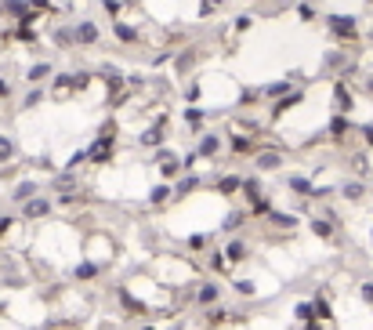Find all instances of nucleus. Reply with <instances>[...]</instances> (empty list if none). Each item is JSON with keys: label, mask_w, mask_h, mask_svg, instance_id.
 Wrapping results in <instances>:
<instances>
[{"label": "nucleus", "mask_w": 373, "mask_h": 330, "mask_svg": "<svg viewBox=\"0 0 373 330\" xmlns=\"http://www.w3.org/2000/svg\"><path fill=\"white\" fill-rule=\"evenodd\" d=\"M298 19H301L304 25L319 19V11H315V4H312V0H301V4H298Z\"/></svg>", "instance_id": "obj_30"}, {"label": "nucleus", "mask_w": 373, "mask_h": 330, "mask_svg": "<svg viewBox=\"0 0 373 330\" xmlns=\"http://www.w3.org/2000/svg\"><path fill=\"white\" fill-rule=\"evenodd\" d=\"M73 30H76V44H80V51L101 44V25H98L95 19H76Z\"/></svg>", "instance_id": "obj_4"}, {"label": "nucleus", "mask_w": 373, "mask_h": 330, "mask_svg": "<svg viewBox=\"0 0 373 330\" xmlns=\"http://www.w3.org/2000/svg\"><path fill=\"white\" fill-rule=\"evenodd\" d=\"M232 290H236V294H243V298H254V294H257L254 279H236V283H232Z\"/></svg>", "instance_id": "obj_33"}, {"label": "nucleus", "mask_w": 373, "mask_h": 330, "mask_svg": "<svg viewBox=\"0 0 373 330\" xmlns=\"http://www.w3.org/2000/svg\"><path fill=\"white\" fill-rule=\"evenodd\" d=\"M326 131H330L333 138H337V142H341V138H348V134H352L348 113H333V120H330V127H326Z\"/></svg>", "instance_id": "obj_22"}, {"label": "nucleus", "mask_w": 373, "mask_h": 330, "mask_svg": "<svg viewBox=\"0 0 373 330\" xmlns=\"http://www.w3.org/2000/svg\"><path fill=\"white\" fill-rule=\"evenodd\" d=\"M257 4H268V0H257Z\"/></svg>", "instance_id": "obj_43"}, {"label": "nucleus", "mask_w": 373, "mask_h": 330, "mask_svg": "<svg viewBox=\"0 0 373 330\" xmlns=\"http://www.w3.org/2000/svg\"><path fill=\"white\" fill-rule=\"evenodd\" d=\"M200 58H203V51H200L196 44H189V47H182V51H174V55H171L174 76H189L192 69L200 66Z\"/></svg>", "instance_id": "obj_2"}, {"label": "nucleus", "mask_w": 373, "mask_h": 330, "mask_svg": "<svg viewBox=\"0 0 373 330\" xmlns=\"http://www.w3.org/2000/svg\"><path fill=\"white\" fill-rule=\"evenodd\" d=\"M98 272H101V269H98V265H95L91 258H87V261H80V265L73 269V276L80 279V283H87V279H98Z\"/></svg>", "instance_id": "obj_28"}, {"label": "nucleus", "mask_w": 373, "mask_h": 330, "mask_svg": "<svg viewBox=\"0 0 373 330\" xmlns=\"http://www.w3.org/2000/svg\"><path fill=\"white\" fill-rule=\"evenodd\" d=\"M0 312H4V305H0Z\"/></svg>", "instance_id": "obj_44"}, {"label": "nucleus", "mask_w": 373, "mask_h": 330, "mask_svg": "<svg viewBox=\"0 0 373 330\" xmlns=\"http://www.w3.org/2000/svg\"><path fill=\"white\" fill-rule=\"evenodd\" d=\"M225 8V0H200V15L203 19H210V15H217V11Z\"/></svg>", "instance_id": "obj_32"}, {"label": "nucleus", "mask_w": 373, "mask_h": 330, "mask_svg": "<svg viewBox=\"0 0 373 330\" xmlns=\"http://www.w3.org/2000/svg\"><path fill=\"white\" fill-rule=\"evenodd\" d=\"M167 200H174V185L160 182V185H156V189H152V193H149V203H152V207H163Z\"/></svg>", "instance_id": "obj_25"}, {"label": "nucleus", "mask_w": 373, "mask_h": 330, "mask_svg": "<svg viewBox=\"0 0 373 330\" xmlns=\"http://www.w3.org/2000/svg\"><path fill=\"white\" fill-rule=\"evenodd\" d=\"M141 330H156V327H141Z\"/></svg>", "instance_id": "obj_42"}, {"label": "nucleus", "mask_w": 373, "mask_h": 330, "mask_svg": "<svg viewBox=\"0 0 373 330\" xmlns=\"http://www.w3.org/2000/svg\"><path fill=\"white\" fill-rule=\"evenodd\" d=\"M221 250H225L228 265H243V261L250 258V244H247V239H228V244H225Z\"/></svg>", "instance_id": "obj_15"}, {"label": "nucleus", "mask_w": 373, "mask_h": 330, "mask_svg": "<svg viewBox=\"0 0 373 330\" xmlns=\"http://www.w3.org/2000/svg\"><path fill=\"white\" fill-rule=\"evenodd\" d=\"M359 87H363V91H366V95L373 98V76H366V80H363V84H359Z\"/></svg>", "instance_id": "obj_39"}, {"label": "nucleus", "mask_w": 373, "mask_h": 330, "mask_svg": "<svg viewBox=\"0 0 373 330\" xmlns=\"http://www.w3.org/2000/svg\"><path fill=\"white\" fill-rule=\"evenodd\" d=\"M11 225H15V218H8V214H4V218H0V239L8 236V228H11Z\"/></svg>", "instance_id": "obj_38"}, {"label": "nucleus", "mask_w": 373, "mask_h": 330, "mask_svg": "<svg viewBox=\"0 0 373 330\" xmlns=\"http://www.w3.org/2000/svg\"><path fill=\"white\" fill-rule=\"evenodd\" d=\"M257 138H250V134H232L228 138V152H232V156H254L257 152Z\"/></svg>", "instance_id": "obj_13"}, {"label": "nucleus", "mask_w": 373, "mask_h": 330, "mask_svg": "<svg viewBox=\"0 0 373 330\" xmlns=\"http://www.w3.org/2000/svg\"><path fill=\"white\" fill-rule=\"evenodd\" d=\"M112 36L123 44V47H138L141 44V33H138V25H131L127 19H112Z\"/></svg>", "instance_id": "obj_9"}, {"label": "nucleus", "mask_w": 373, "mask_h": 330, "mask_svg": "<svg viewBox=\"0 0 373 330\" xmlns=\"http://www.w3.org/2000/svg\"><path fill=\"white\" fill-rule=\"evenodd\" d=\"M312 4H319V0H312Z\"/></svg>", "instance_id": "obj_45"}, {"label": "nucleus", "mask_w": 373, "mask_h": 330, "mask_svg": "<svg viewBox=\"0 0 373 330\" xmlns=\"http://www.w3.org/2000/svg\"><path fill=\"white\" fill-rule=\"evenodd\" d=\"M203 247H210V236L207 233H196L189 239V250H203Z\"/></svg>", "instance_id": "obj_35"}, {"label": "nucleus", "mask_w": 373, "mask_h": 330, "mask_svg": "<svg viewBox=\"0 0 373 330\" xmlns=\"http://www.w3.org/2000/svg\"><path fill=\"white\" fill-rule=\"evenodd\" d=\"M363 138H366V145H373V123H370V127H363Z\"/></svg>", "instance_id": "obj_40"}, {"label": "nucleus", "mask_w": 373, "mask_h": 330, "mask_svg": "<svg viewBox=\"0 0 373 330\" xmlns=\"http://www.w3.org/2000/svg\"><path fill=\"white\" fill-rule=\"evenodd\" d=\"M182 120L192 127V131H200V127L207 123V109H203V106H192V102H189V106L182 109Z\"/></svg>", "instance_id": "obj_21"}, {"label": "nucleus", "mask_w": 373, "mask_h": 330, "mask_svg": "<svg viewBox=\"0 0 373 330\" xmlns=\"http://www.w3.org/2000/svg\"><path fill=\"white\" fill-rule=\"evenodd\" d=\"M0 15L8 22H19L29 15V0H0Z\"/></svg>", "instance_id": "obj_16"}, {"label": "nucleus", "mask_w": 373, "mask_h": 330, "mask_svg": "<svg viewBox=\"0 0 373 330\" xmlns=\"http://www.w3.org/2000/svg\"><path fill=\"white\" fill-rule=\"evenodd\" d=\"M359 298L373 309V279H363V283H359Z\"/></svg>", "instance_id": "obj_34"}, {"label": "nucleus", "mask_w": 373, "mask_h": 330, "mask_svg": "<svg viewBox=\"0 0 373 330\" xmlns=\"http://www.w3.org/2000/svg\"><path fill=\"white\" fill-rule=\"evenodd\" d=\"M217 196H239L243 193V174H225V178H217Z\"/></svg>", "instance_id": "obj_20"}, {"label": "nucleus", "mask_w": 373, "mask_h": 330, "mask_svg": "<svg viewBox=\"0 0 373 330\" xmlns=\"http://www.w3.org/2000/svg\"><path fill=\"white\" fill-rule=\"evenodd\" d=\"M51 76H55V62L40 58V62H33V66L25 69V84H51Z\"/></svg>", "instance_id": "obj_11"}, {"label": "nucleus", "mask_w": 373, "mask_h": 330, "mask_svg": "<svg viewBox=\"0 0 373 330\" xmlns=\"http://www.w3.org/2000/svg\"><path fill=\"white\" fill-rule=\"evenodd\" d=\"M323 22H326V33L337 44H359V36H363V25H359V19L355 15H344V11H333V15H326Z\"/></svg>", "instance_id": "obj_1"}, {"label": "nucleus", "mask_w": 373, "mask_h": 330, "mask_svg": "<svg viewBox=\"0 0 373 330\" xmlns=\"http://www.w3.org/2000/svg\"><path fill=\"white\" fill-rule=\"evenodd\" d=\"M304 102V91H290V95H282L272 102V117H282V113H290V109H298Z\"/></svg>", "instance_id": "obj_18"}, {"label": "nucleus", "mask_w": 373, "mask_h": 330, "mask_svg": "<svg viewBox=\"0 0 373 330\" xmlns=\"http://www.w3.org/2000/svg\"><path fill=\"white\" fill-rule=\"evenodd\" d=\"M112 145H117V134H112V127H106V131L98 134V142H95L91 149H87L84 156L91 160V163H106V160L112 156Z\"/></svg>", "instance_id": "obj_7"}, {"label": "nucleus", "mask_w": 373, "mask_h": 330, "mask_svg": "<svg viewBox=\"0 0 373 330\" xmlns=\"http://www.w3.org/2000/svg\"><path fill=\"white\" fill-rule=\"evenodd\" d=\"M352 106H355L352 84L348 80H333V113H352Z\"/></svg>", "instance_id": "obj_10"}, {"label": "nucleus", "mask_w": 373, "mask_h": 330, "mask_svg": "<svg viewBox=\"0 0 373 330\" xmlns=\"http://www.w3.org/2000/svg\"><path fill=\"white\" fill-rule=\"evenodd\" d=\"M15 138H11V134H0V167H8V163L11 160H15Z\"/></svg>", "instance_id": "obj_26"}, {"label": "nucleus", "mask_w": 373, "mask_h": 330, "mask_svg": "<svg viewBox=\"0 0 373 330\" xmlns=\"http://www.w3.org/2000/svg\"><path fill=\"white\" fill-rule=\"evenodd\" d=\"M192 301H196V309H210V305L221 301V287H217V279H200L196 290H192Z\"/></svg>", "instance_id": "obj_6"}, {"label": "nucleus", "mask_w": 373, "mask_h": 330, "mask_svg": "<svg viewBox=\"0 0 373 330\" xmlns=\"http://www.w3.org/2000/svg\"><path fill=\"white\" fill-rule=\"evenodd\" d=\"M200 91H203V84H196V80L185 84V102H196V98H200Z\"/></svg>", "instance_id": "obj_37"}, {"label": "nucleus", "mask_w": 373, "mask_h": 330, "mask_svg": "<svg viewBox=\"0 0 373 330\" xmlns=\"http://www.w3.org/2000/svg\"><path fill=\"white\" fill-rule=\"evenodd\" d=\"M247 218H250V211H228L221 218V228L225 233H239V228L247 225Z\"/></svg>", "instance_id": "obj_23"}, {"label": "nucleus", "mask_w": 373, "mask_h": 330, "mask_svg": "<svg viewBox=\"0 0 373 330\" xmlns=\"http://www.w3.org/2000/svg\"><path fill=\"white\" fill-rule=\"evenodd\" d=\"M293 316H298L301 323H312V320H315V305H308V301H298V309H293Z\"/></svg>", "instance_id": "obj_31"}, {"label": "nucleus", "mask_w": 373, "mask_h": 330, "mask_svg": "<svg viewBox=\"0 0 373 330\" xmlns=\"http://www.w3.org/2000/svg\"><path fill=\"white\" fill-rule=\"evenodd\" d=\"M51 40H55L58 51H80V44H76V30H73V22H58V25H51Z\"/></svg>", "instance_id": "obj_8"}, {"label": "nucleus", "mask_w": 373, "mask_h": 330, "mask_svg": "<svg viewBox=\"0 0 373 330\" xmlns=\"http://www.w3.org/2000/svg\"><path fill=\"white\" fill-rule=\"evenodd\" d=\"M217 152H221V134L203 131V134H200V142H196V156H200V160H214Z\"/></svg>", "instance_id": "obj_12"}, {"label": "nucleus", "mask_w": 373, "mask_h": 330, "mask_svg": "<svg viewBox=\"0 0 373 330\" xmlns=\"http://www.w3.org/2000/svg\"><path fill=\"white\" fill-rule=\"evenodd\" d=\"M250 25H254V15H236V22H232V30H236V33H247Z\"/></svg>", "instance_id": "obj_36"}, {"label": "nucleus", "mask_w": 373, "mask_h": 330, "mask_svg": "<svg viewBox=\"0 0 373 330\" xmlns=\"http://www.w3.org/2000/svg\"><path fill=\"white\" fill-rule=\"evenodd\" d=\"M370 4H373V0H370Z\"/></svg>", "instance_id": "obj_46"}, {"label": "nucleus", "mask_w": 373, "mask_h": 330, "mask_svg": "<svg viewBox=\"0 0 373 330\" xmlns=\"http://www.w3.org/2000/svg\"><path fill=\"white\" fill-rule=\"evenodd\" d=\"M40 102H44V84H29V91H25V98H22L19 109H36Z\"/></svg>", "instance_id": "obj_27"}, {"label": "nucleus", "mask_w": 373, "mask_h": 330, "mask_svg": "<svg viewBox=\"0 0 373 330\" xmlns=\"http://www.w3.org/2000/svg\"><path fill=\"white\" fill-rule=\"evenodd\" d=\"M268 225H276V228H298V214H279V211H272V214H268Z\"/></svg>", "instance_id": "obj_29"}, {"label": "nucleus", "mask_w": 373, "mask_h": 330, "mask_svg": "<svg viewBox=\"0 0 373 330\" xmlns=\"http://www.w3.org/2000/svg\"><path fill=\"white\" fill-rule=\"evenodd\" d=\"M282 163H287V156H282V149H261L257 145V152H254V171L257 174H272V171H279Z\"/></svg>", "instance_id": "obj_3"}, {"label": "nucleus", "mask_w": 373, "mask_h": 330, "mask_svg": "<svg viewBox=\"0 0 373 330\" xmlns=\"http://www.w3.org/2000/svg\"><path fill=\"white\" fill-rule=\"evenodd\" d=\"M51 211H55V200H51V196H40V193L22 203V218H25V222H44Z\"/></svg>", "instance_id": "obj_5"}, {"label": "nucleus", "mask_w": 373, "mask_h": 330, "mask_svg": "<svg viewBox=\"0 0 373 330\" xmlns=\"http://www.w3.org/2000/svg\"><path fill=\"white\" fill-rule=\"evenodd\" d=\"M337 193L348 200V203H359V200H366V182H359V178H348V182H341Z\"/></svg>", "instance_id": "obj_19"}, {"label": "nucleus", "mask_w": 373, "mask_h": 330, "mask_svg": "<svg viewBox=\"0 0 373 330\" xmlns=\"http://www.w3.org/2000/svg\"><path fill=\"white\" fill-rule=\"evenodd\" d=\"M287 185H290V193H298V196H304V200H312V182H308V178L304 174H290L287 178Z\"/></svg>", "instance_id": "obj_24"}, {"label": "nucleus", "mask_w": 373, "mask_h": 330, "mask_svg": "<svg viewBox=\"0 0 373 330\" xmlns=\"http://www.w3.org/2000/svg\"><path fill=\"white\" fill-rule=\"evenodd\" d=\"M308 330H323V327H319V323H312V327H308Z\"/></svg>", "instance_id": "obj_41"}, {"label": "nucleus", "mask_w": 373, "mask_h": 330, "mask_svg": "<svg viewBox=\"0 0 373 330\" xmlns=\"http://www.w3.org/2000/svg\"><path fill=\"white\" fill-rule=\"evenodd\" d=\"M308 225H312V233H315L319 239H326V244H330V239H337V225H333V218H330L326 211L315 214V218L308 222Z\"/></svg>", "instance_id": "obj_14"}, {"label": "nucleus", "mask_w": 373, "mask_h": 330, "mask_svg": "<svg viewBox=\"0 0 373 330\" xmlns=\"http://www.w3.org/2000/svg\"><path fill=\"white\" fill-rule=\"evenodd\" d=\"M36 193H40V185H36L33 178H22V182L11 189V203H19V207H22V203H25V200H33Z\"/></svg>", "instance_id": "obj_17"}]
</instances>
